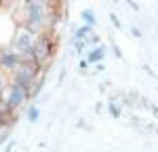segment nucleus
Returning a JSON list of instances; mask_svg holds the SVG:
<instances>
[{"instance_id":"obj_7","label":"nucleus","mask_w":158,"mask_h":152,"mask_svg":"<svg viewBox=\"0 0 158 152\" xmlns=\"http://www.w3.org/2000/svg\"><path fill=\"white\" fill-rule=\"evenodd\" d=\"M103 57H106V47H101V44H99L97 49H93V51H91V55H89L86 63H97V61H101Z\"/></svg>"},{"instance_id":"obj_4","label":"nucleus","mask_w":158,"mask_h":152,"mask_svg":"<svg viewBox=\"0 0 158 152\" xmlns=\"http://www.w3.org/2000/svg\"><path fill=\"white\" fill-rule=\"evenodd\" d=\"M30 99V91L23 87H19V85H15V82H9V87L4 91V95H2V103L6 106V110L11 114L17 116V110L25 106Z\"/></svg>"},{"instance_id":"obj_13","label":"nucleus","mask_w":158,"mask_h":152,"mask_svg":"<svg viewBox=\"0 0 158 152\" xmlns=\"http://www.w3.org/2000/svg\"><path fill=\"white\" fill-rule=\"evenodd\" d=\"M108 108H110V114H112V118H120V106H118L116 101H110Z\"/></svg>"},{"instance_id":"obj_16","label":"nucleus","mask_w":158,"mask_h":152,"mask_svg":"<svg viewBox=\"0 0 158 152\" xmlns=\"http://www.w3.org/2000/svg\"><path fill=\"white\" fill-rule=\"evenodd\" d=\"M131 34H133V36H137V38H141V30H139V27H131Z\"/></svg>"},{"instance_id":"obj_5","label":"nucleus","mask_w":158,"mask_h":152,"mask_svg":"<svg viewBox=\"0 0 158 152\" xmlns=\"http://www.w3.org/2000/svg\"><path fill=\"white\" fill-rule=\"evenodd\" d=\"M42 70H38L36 68V63H32V61H21L15 70L11 72V82H15V85H19V87H23L30 91V87L34 85V80L38 78V74H40Z\"/></svg>"},{"instance_id":"obj_6","label":"nucleus","mask_w":158,"mask_h":152,"mask_svg":"<svg viewBox=\"0 0 158 152\" xmlns=\"http://www.w3.org/2000/svg\"><path fill=\"white\" fill-rule=\"evenodd\" d=\"M21 63V59L13 53L9 47H4V49H0V72H4V74L11 76V72Z\"/></svg>"},{"instance_id":"obj_2","label":"nucleus","mask_w":158,"mask_h":152,"mask_svg":"<svg viewBox=\"0 0 158 152\" xmlns=\"http://www.w3.org/2000/svg\"><path fill=\"white\" fill-rule=\"evenodd\" d=\"M55 47H57V42H55V38H53L51 32H42V34L36 36L34 49H32V61L36 63L38 70H44L51 63V57L55 53Z\"/></svg>"},{"instance_id":"obj_9","label":"nucleus","mask_w":158,"mask_h":152,"mask_svg":"<svg viewBox=\"0 0 158 152\" xmlns=\"http://www.w3.org/2000/svg\"><path fill=\"white\" fill-rule=\"evenodd\" d=\"M91 32H93V27L82 25V27H78V30H76V36H74V40H86V38L91 36Z\"/></svg>"},{"instance_id":"obj_8","label":"nucleus","mask_w":158,"mask_h":152,"mask_svg":"<svg viewBox=\"0 0 158 152\" xmlns=\"http://www.w3.org/2000/svg\"><path fill=\"white\" fill-rule=\"evenodd\" d=\"M13 116H15V114H11L9 110H6V106L0 101V127H2V125H9V127H11ZM15 118H17V116H15Z\"/></svg>"},{"instance_id":"obj_15","label":"nucleus","mask_w":158,"mask_h":152,"mask_svg":"<svg viewBox=\"0 0 158 152\" xmlns=\"http://www.w3.org/2000/svg\"><path fill=\"white\" fill-rule=\"evenodd\" d=\"M86 47V40H76V51H82Z\"/></svg>"},{"instance_id":"obj_11","label":"nucleus","mask_w":158,"mask_h":152,"mask_svg":"<svg viewBox=\"0 0 158 152\" xmlns=\"http://www.w3.org/2000/svg\"><path fill=\"white\" fill-rule=\"evenodd\" d=\"M9 82H11L9 74L0 72V101H2V95H4V91H6V87H9Z\"/></svg>"},{"instance_id":"obj_3","label":"nucleus","mask_w":158,"mask_h":152,"mask_svg":"<svg viewBox=\"0 0 158 152\" xmlns=\"http://www.w3.org/2000/svg\"><path fill=\"white\" fill-rule=\"evenodd\" d=\"M34 40H36V34H32L27 27H23V25H17L15 32H13L11 42H9V49L21 59V57H25V55L32 53V49H34Z\"/></svg>"},{"instance_id":"obj_10","label":"nucleus","mask_w":158,"mask_h":152,"mask_svg":"<svg viewBox=\"0 0 158 152\" xmlns=\"http://www.w3.org/2000/svg\"><path fill=\"white\" fill-rule=\"evenodd\" d=\"M82 19H85V25L93 27L95 25V13H93V9H85L82 11Z\"/></svg>"},{"instance_id":"obj_12","label":"nucleus","mask_w":158,"mask_h":152,"mask_svg":"<svg viewBox=\"0 0 158 152\" xmlns=\"http://www.w3.org/2000/svg\"><path fill=\"white\" fill-rule=\"evenodd\" d=\"M38 116H40V110H38V106H30V108H27V120H30V123H36Z\"/></svg>"},{"instance_id":"obj_1","label":"nucleus","mask_w":158,"mask_h":152,"mask_svg":"<svg viewBox=\"0 0 158 152\" xmlns=\"http://www.w3.org/2000/svg\"><path fill=\"white\" fill-rule=\"evenodd\" d=\"M23 17L19 25L27 27L32 34H42L49 32V15H51V4L42 2V0H32V2H23L21 4Z\"/></svg>"},{"instance_id":"obj_17","label":"nucleus","mask_w":158,"mask_h":152,"mask_svg":"<svg viewBox=\"0 0 158 152\" xmlns=\"http://www.w3.org/2000/svg\"><path fill=\"white\" fill-rule=\"evenodd\" d=\"M114 55H116V57H118V59H122V51L118 49V47H116V44H114Z\"/></svg>"},{"instance_id":"obj_18","label":"nucleus","mask_w":158,"mask_h":152,"mask_svg":"<svg viewBox=\"0 0 158 152\" xmlns=\"http://www.w3.org/2000/svg\"><path fill=\"white\" fill-rule=\"evenodd\" d=\"M86 68H89V63H86V59H82L80 61V70H86Z\"/></svg>"},{"instance_id":"obj_14","label":"nucleus","mask_w":158,"mask_h":152,"mask_svg":"<svg viewBox=\"0 0 158 152\" xmlns=\"http://www.w3.org/2000/svg\"><path fill=\"white\" fill-rule=\"evenodd\" d=\"M110 19H112V23H114V27H116V30L120 27V21H118V17H116L114 13H110Z\"/></svg>"}]
</instances>
